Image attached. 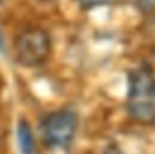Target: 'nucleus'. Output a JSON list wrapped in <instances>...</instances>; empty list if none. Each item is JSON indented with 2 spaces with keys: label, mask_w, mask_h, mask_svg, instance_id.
I'll use <instances>...</instances> for the list:
<instances>
[{
  "label": "nucleus",
  "mask_w": 155,
  "mask_h": 154,
  "mask_svg": "<svg viewBox=\"0 0 155 154\" xmlns=\"http://www.w3.org/2000/svg\"><path fill=\"white\" fill-rule=\"evenodd\" d=\"M126 108L137 123H155V72L150 66H139L130 72Z\"/></svg>",
  "instance_id": "f257e3e1"
},
{
  "label": "nucleus",
  "mask_w": 155,
  "mask_h": 154,
  "mask_svg": "<svg viewBox=\"0 0 155 154\" xmlns=\"http://www.w3.org/2000/svg\"><path fill=\"white\" fill-rule=\"evenodd\" d=\"M51 55L49 33L42 28H28L15 40V57L26 68L42 66Z\"/></svg>",
  "instance_id": "f03ea898"
},
{
  "label": "nucleus",
  "mask_w": 155,
  "mask_h": 154,
  "mask_svg": "<svg viewBox=\"0 0 155 154\" xmlns=\"http://www.w3.org/2000/svg\"><path fill=\"white\" fill-rule=\"evenodd\" d=\"M77 134V114L69 108L55 110L42 121L44 143L51 149H68Z\"/></svg>",
  "instance_id": "7ed1b4c3"
},
{
  "label": "nucleus",
  "mask_w": 155,
  "mask_h": 154,
  "mask_svg": "<svg viewBox=\"0 0 155 154\" xmlns=\"http://www.w3.org/2000/svg\"><path fill=\"white\" fill-rule=\"evenodd\" d=\"M17 139H18V149L22 154H35V136L26 119H20L18 123Z\"/></svg>",
  "instance_id": "20e7f679"
},
{
  "label": "nucleus",
  "mask_w": 155,
  "mask_h": 154,
  "mask_svg": "<svg viewBox=\"0 0 155 154\" xmlns=\"http://www.w3.org/2000/svg\"><path fill=\"white\" fill-rule=\"evenodd\" d=\"M137 8L146 19L155 20V0H137Z\"/></svg>",
  "instance_id": "39448f33"
},
{
  "label": "nucleus",
  "mask_w": 155,
  "mask_h": 154,
  "mask_svg": "<svg viewBox=\"0 0 155 154\" xmlns=\"http://www.w3.org/2000/svg\"><path fill=\"white\" fill-rule=\"evenodd\" d=\"M84 9H91V8H97V6H104V4H110L111 0H77Z\"/></svg>",
  "instance_id": "423d86ee"
},
{
  "label": "nucleus",
  "mask_w": 155,
  "mask_h": 154,
  "mask_svg": "<svg viewBox=\"0 0 155 154\" xmlns=\"http://www.w3.org/2000/svg\"><path fill=\"white\" fill-rule=\"evenodd\" d=\"M104 154H122V152H120V150H119L115 145H110V147L104 150Z\"/></svg>",
  "instance_id": "0eeeda50"
}]
</instances>
